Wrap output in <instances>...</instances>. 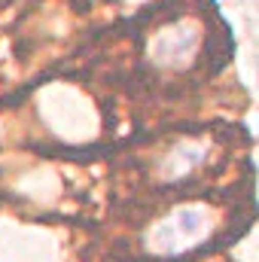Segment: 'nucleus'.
I'll list each match as a JSON object with an SVG mask.
<instances>
[{
  "mask_svg": "<svg viewBox=\"0 0 259 262\" xmlns=\"http://www.w3.org/2000/svg\"><path fill=\"white\" fill-rule=\"evenodd\" d=\"M192 46H195V28L180 25V28L162 34V40L156 43V55H159V61H174V58H183Z\"/></svg>",
  "mask_w": 259,
  "mask_h": 262,
  "instance_id": "f03ea898",
  "label": "nucleus"
},
{
  "mask_svg": "<svg viewBox=\"0 0 259 262\" xmlns=\"http://www.w3.org/2000/svg\"><path fill=\"white\" fill-rule=\"evenodd\" d=\"M207 235V213L201 207H186L156 223L149 232V247L162 253H183Z\"/></svg>",
  "mask_w": 259,
  "mask_h": 262,
  "instance_id": "f257e3e1",
  "label": "nucleus"
}]
</instances>
